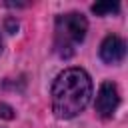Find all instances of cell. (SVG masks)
Here are the masks:
<instances>
[{
  "mask_svg": "<svg viewBox=\"0 0 128 128\" xmlns=\"http://www.w3.org/2000/svg\"><path fill=\"white\" fill-rule=\"evenodd\" d=\"M92 82L82 68H68L60 72L52 84V108L58 118L78 116L90 102Z\"/></svg>",
  "mask_w": 128,
  "mask_h": 128,
  "instance_id": "cell-1",
  "label": "cell"
},
{
  "mask_svg": "<svg viewBox=\"0 0 128 128\" xmlns=\"http://www.w3.org/2000/svg\"><path fill=\"white\" fill-rule=\"evenodd\" d=\"M86 18L78 12L62 14L56 18V30H54V50L60 58H70L76 52V46L86 36Z\"/></svg>",
  "mask_w": 128,
  "mask_h": 128,
  "instance_id": "cell-2",
  "label": "cell"
},
{
  "mask_svg": "<svg viewBox=\"0 0 128 128\" xmlns=\"http://www.w3.org/2000/svg\"><path fill=\"white\" fill-rule=\"evenodd\" d=\"M120 104V96H118V88L114 82H102L98 96H96V112L102 118H110L116 108Z\"/></svg>",
  "mask_w": 128,
  "mask_h": 128,
  "instance_id": "cell-3",
  "label": "cell"
},
{
  "mask_svg": "<svg viewBox=\"0 0 128 128\" xmlns=\"http://www.w3.org/2000/svg\"><path fill=\"white\" fill-rule=\"evenodd\" d=\"M124 54H126V44H124L122 38H118V36H114V34H110V36L104 38V42H102V46H100V58H102L106 64H116V62H120V60L124 58Z\"/></svg>",
  "mask_w": 128,
  "mask_h": 128,
  "instance_id": "cell-4",
  "label": "cell"
},
{
  "mask_svg": "<svg viewBox=\"0 0 128 128\" xmlns=\"http://www.w3.org/2000/svg\"><path fill=\"white\" fill-rule=\"evenodd\" d=\"M118 10H120V4H118V2L94 4V6H92V12H94V14H112V12H118Z\"/></svg>",
  "mask_w": 128,
  "mask_h": 128,
  "instance_id": "cell-5",
  "label": "cell"
},
{
  "mask_svg": "<svg viewBox=\"0 0 128 128\" xmlns=\"http://www.w3.org/2000/svg\"><path fill=\"white\" fill-rule=\"evenodd\" d=\"M0 116H2V118H12V116H14V114H12V108L6 106V104H0Z\"/></svg>",
  "mask_w": 128,
  "mask_h": 128,
  "instance_id": "cell-6",
  "label": "cell"
},
{
  "mask_svg": "<svg viewBox=\"0 0 128 128\" xmlns=\"http://www.w3.org/2000/svg\"><path fill=\"white\" fill-rule=\"evenodd\" d=\"M6 26L10 32H16V28H18V24H14V20H6Z\"/></svg>",
  "mask_w": 128,
  "mask_h": 128,
  "instance_id": "cell-7",
  "label": "cell"
},
{
  "mask_svg": "<svg viewBox=\"0 0 128 128\" xmlns=\"http://www.w3.org/2000/svg\"><path fill=\"white\" fill-rule=\"evenodd\" d=\"M0 52H2V38H0Z\"/></svg>",
  "mask_w": 128,
  "mask_h": 128,
  "instance_id": "cell-8",
  "label": "cell"
}]
</instances>
